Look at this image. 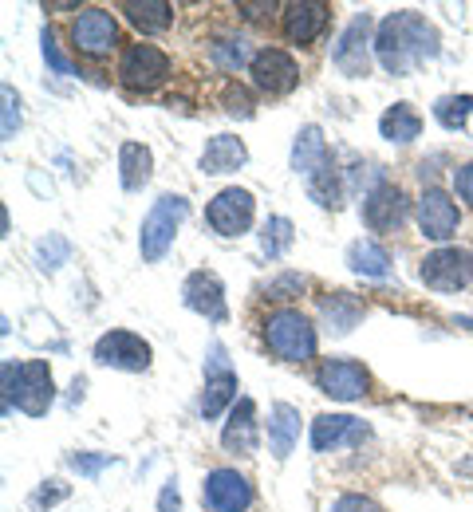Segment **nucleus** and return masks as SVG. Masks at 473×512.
I'll use <instances>...</instances> for the list:
<instances>
[{
  "label": "nucleus",
  "mask_w": 473,
  "mask_h": 512,
  "mask_svg": "<svg viewBox=\"0 0 473 512\" xmlns=\"http://www.w3.org/2000/svg\"><path fill=\"white\" fill-rule=\"evenodd\" d=\"M438 56H442V36L422 12L403 8V12H391L387 20H379L375 60L383 64L387 75H410L414 67L430 64Z\"/></svg>",
  "instance_id": "f257e3e1"
},
{
  "label": "nucleus",
  "mask_w": 473,
  "mask_h": 512,
  "mask_svg": "<svg viewBox=\"0 0 473 512\" xmlns=\"http://www.w3.org/2000/svg\"><path fill=\"white\" fill-rule=\"evenodd\" d=\"M4 379V414H12V406L28 418H44L56 402V383H52V367L44 359H28V363H4L0 367Z\"/></svg>",
  "instance_id": "f03ea898"
},
{
  "label": "nucleus",
  "mask_w": 473,
  "mask_h": 512,
  "mask_svg": "<svg viewBox=\"0 0 473 512\" xmlns=\"http://www.w3.org/2000/svg\"><path fill=\"white\" fill-rule=\"evenodd\" d=\"M265 343H269L272 355L284 359V363H308V359H316L320 335H316V327H312V320L304 312L276 308L265 320Z\"/></svg>",
  "instance_id": "7ed1b4c3"
},
{
  "label": "nucleus",
  "mask_w": 473,
  "mask_h": 512,
  "mask_svg": "<svg viewBox=\"0 0 473 512\" xmlns=\"http://www.w3.org/2000/svg\"><path fill=\"white\" fill-rule=\"evenodd\" d=\"M186 217H190V201L182 193H162L150 205V213L142 217V233H138V253H142L146 264H158L162 256L170 253V245H174V237H178Z\"/></svg>",
  "instance_id": "20e7f679"
},
{
  "label": "nucleus",
  "mask_w": 473,
  "mask_h": 512,
  "mask_svg": "<svg viewBox=\"0 0 473 512\" xmlns=\"http://www.w3.org/2000/svg\"><path fill=\"white\" fill-rule=\"evenodd\" d=\"M418 280L434 292H462L473 284V253L458 249V245H442V249L422 256Z\"/></svg>",
  "instance_id": "39448f33"
},
{
  "label": "nucleus",
  "mask_w": 473,
  "mask_h": 512,
  "mask_svg": "<svg viewBox=\"0 0 473 512\" xmlns=\"http://www.w3.org/2000/svg\"><path fill=\"white\" fill-rule=\"evenodd\" d=\"M253 217H257V197L241 186H229L221 190L209 205H205V225L217 233V237H241L253 229Z\"/></svg>",
  "instance_id": "423d86ee"
},
{
  "label": "nucleus",
  "mask_w": 473,
  "mask_h": 512,
  "mask_svg": "<svg viewBox=\"0 0 473 512\" xmlns=\"http://www.w3.org/2000/svg\"><path fill=\"white\" fill-rule=\"evenodd\" d=\"M170 79V56L158 48V44H131L123 56H119V83L131 87V91H154Z\"/></svg>",
  "instance_id": "0eeeda50"
},
{
  "label": "nucleus",
  "mask_w": 473,
  "mask_h": 512,
  "mask_svg": "<svg viewBox=\"0 0 473 512\" xmlns=\"http://www.w3.org/2000/svg\"><path fill=\"white\" fill-rule=\"evenodd\" d=\"M150 359H154L150 343L142 335H135V331H123V327L99 335V343H95V363L111 367V371L142 375V371H150Z\"/></svg>",
  "instance_id": "6e6552de"
},
{
  "label": "nucleus",
  "mask_w": 473,
  "mask_h": 512,
  "mask_svg": "<svg viewBox=\"0 0 473 512\" xmlns=\"http://www.w3.org/2000/svg\"><path fill=\"white\" fill-rule=\"evenodd\" d=\"M71 48L91 56V60L111 56L119 48V20L107 8H83L71 20Z\"/></svg>",
  "instance_id": "1a4fd4ad"
},
{
  "label": "nucleus",
  "mask_w": 473,
  "mask_h": 512,
  "mask_svg": "<svg viewBox=\"0 0 473 512\" xmlns=\"http://www.w3.org/2000/svg\"><path fill=\"white\" fill-rule=\"evenodd\" d=\"M237 402V371L229 367L225 359V347L221 343H209L205 351V390H202V418L213 422L225 414V406Z\"/></svg>",
  "instance_id": "9d476101"
},
{
  "label": "nucleus",
  "mask_w": 473,
  "mask_h": 512,
  "mask_svg": "<svg viewBox=\"0 0 473 512\" xmlns=\"http://www.w3.org/2000/svg\"><path fill=\"white\" fill-rule=\"evenodd\" d=\"M371 16L367 12H359V16H351V24L339 32L336 48H332V64H336L339 75H347V79H363L367 71H371Z\"/></svg>",
  "instance_id": "9b49d317"
},
{
  "label": "nucleus",
  "mask_w": 473,
  "mask_h": 512,
  "mask_svg": "<svg viewBox=\"0 0 473 512\" xmlns=\"http://www.w3.org/2000/svg\"><path fill=\"white\" fill-rule=\"evenodd\" d=\"M202 505L205 512H245L253 505V485L245 473L221 465V469H209L202 481Z\"/></svg>",
  "instance_id": "f8f14e48"
},
{
  "label": "nucleus",
  "mask_w": 473,
  "mask_h": 512,
  "mask_svg": "<svg viewBox=\"0 0 473 512\" xmlns=\"http://www.w3.org/2000/svg\"><path fill=\"white\" fill-rule=\"evenodd\" d=\"M414 221H418V229H422L426 241H450L458 233V225H462V209H458V201L446 190L426 186L422 197H418Z\"/></svg>",
  "instance_id": "ddd939ff"
},
{
  "label": "nucleus",
  "mask_w": 473,
  "mask_h": 512,
  "mask_svg": "<svg viewBox=\"0 0 473 512\" xmlns=\"http://www.w3.org/2000/svg\"><path fill=\"white\" fill-rule=\"evenodd\" d=\"M316 386H320V394H328L336 402H359L371 390V375L355 359H324L316 371Z\"/></svg>",
  "instance_id": "4468645a"
},
{
  "label": "nucleus",
  "mask_w": 473,
  "mask_h": 512,
  "mask_svg": "<svg viewBox=\"0 0 473 512\" xmlns=\"http://www.w3.org/2000/svg\"><path fill=\"white\" fill-rule=\"evenodd\" d=\"M359 213H363V225H367L371 233H395V229H403L406 225L410 205H406V193L399 190V186L383 182V186L367 190Z\"/></svg>",
  "instance_id": "2eb2a0df"
},
{
  "label": "nucleus",
  "mask_w": 473,
  "mask_h": 512,
  "mask_svg": "<svg viewBox=\"0 0 473 512\" xmlns=\"http://www.w3.org/2000/svg\"><path fill=\"white\" fill-rule=\"evenodd\" d=\"M182 304L190 312L205 316L209 323H225L229 320V300H225V284L217 272H190L186 284H182Z\"/></svg>",
  "instance_id": "dca6fc26"
},
{
  "label": "nucleus",
  "mask_w": 473,
  "mask_h": 512,
  "mask_svg": "<svg viewBox=\"0 0 473 512\" xmlns=\"http://www.w3.org/2000/svg\"><path fill=\"white\" fill-rule=\"evenodd\" d=\"M249 75H253V87L257 91H265V95H288L300 83V64L284 48H261L253 67H249Z\"/></svg>",
  "instance_id": "f3484780"
},
{
  "label": "nucleus",
  "mask_w": 473,
  "mask_h": 512,
  "mask_svg": "<svg viewBox=\"0 0 473 512\" xmlns=\"http://www.w3.org/2000/svg\"><path fill=\"white\" fill-rule=\"evenodd\" d=\"M371 438V426L351 418V414H320L312 422V449L316 453H328L339 446H363Z\"/></svg>",
  "instance_id": "a211bd4d"
},
{
  "label": "nucleus",
  "mask_w": 473,
  "mask_h": 512,
  "mask_svg": "<svg viewBox=\"0 0 473 512\" xmlns=\"http://www.w3.org/2000/svg\"><path fill=\"white\" fill-rule=\"evenodd\" d=\"M328 20H332V4H324V0H296V4H284L280 28H284L288 44H312L328 28Z\"/></svg>",
  "instance_id": "6ab92c4d"
},
{
  "label": "nucleus",
  "mask_w": 473,
  "mask_h": 512,
  "mask_svg": "<svg viewBox=\"0 0 473 512\" xmlns=\"http://www.w3.org/2000/svg\"><path fill=\"white\" fill-rule=\"evenodd\" d=\"M221 446L237 457H253L261 446V426H257V402L253 398H237L229 410V422L221 430Z\"/></svg>",
  "instance_id": "aec40b11"
},
{
  "label": "nucleus",
  "mask_w": 473,
  "mask_h": 512,
  "mask_svg": "<svg viewBox=\"0 0 473 512\" xmlns=\"http://www.w3.org/2000/svg\"><path fill=\"white\" fill-rule=\"evenodd\" d=\"M245 162H249V150H245L241 138H233V134H213V138L205 142L198 170L209 174V178H221V174H237Z\"/></svg>",
  "instance_id": "412c9836"
},
{
  "label": "nucleus",
  "mask_w": 473,
  "mask_h": 512,
  "mask_svg": "<svg viewBox=\"0 0 473 512\" xmlns=\"http://www.w3.org/2000/svg\"><path fill=\"white\" fill-rule=\"evenodd\" d=\"M332 166V154H328V142H324V130L320 127H300L296 134V142H292V170L308 182L312 174H320V170H328Z\"/></svg>",
  "instance_id": "4be33fe9"
},
{
  "label": "nucleus",
  "mask_w": 473,
  "mask_h": 512,
  "mask_svg": "<svg viewBox=\"0 0 473 512\" xmlns=\"http://www.w3.org/2000/svg\"><path fill=\"white\" fill-rule=\"evenodd\" d=\"M300 442V410L288 402H272L269 410V449L276 461H284Z\"/></svg>",
  "instance_id": "5701e85b"
},
{
  "label": "nucleus",
  "mask_w": 473,
  "mask_h": 512,
  "mask_svg": "<svg viewBox=\"0 0 473 512\" xmlns=\"http://www.w3.org/2000/svg\"><path fill=\"white\" fill-rule=\"evenodd\" d=\"M150 174H154V154H150V146H142V142H123V146H119V182H123V190L138 193L150 182Z\"/></svg>",
  "instance_id": "b1692460"
},
{
  "label": "nucleus",
  "mask_w": 473,
  "mask_h": 512,
  "mask_svg": "<svg viewBox=\"0 0 473 512\" xmlns=\"http://www.w3.org/2000/svg\"><path fill=\"white\" fill-rule=\"evenodd\" d=\"M363 316H367V308L355 296H347V292H332V296L320 300V320H324L328 335H347Z\"/></svg>",
  "instance_id": "393cba45"
},
{
  "label": "nucleus",
  "mask_w": 473,
  "mask_h": 512,
  "mask_svg": "<svg viewBox=\"0 0 473 512\" xmlns=\"http://www.w3.org/2000/svg\"><path fill=\"white\" fill-rule=\"evenodd\" d=\"M119 8H123V16L135 24L142 36H158L174 20V4H166V0H123Z\"/></svg>",
  "instance_id": "a878e982"
},
{
  "label": "nucleus",
  "mask_w": 473,
  "mask_h": 512,
  "mask_svg": "<svg viewBox=\"0 0 473 512\" xmlns=\"http://www.w3.org/2000/svg\"><path fill=\"white\" fill-rule=\"evenodd\" d=\"M379 134L395 146H410L418 134H422V115L410 107V103H391L379 119Z\"/></svg>",
  "instance_id": "bb28decb"
},
{
  "label": "nucleus",
  "mask_w": 473,
  "mask_h": 512,
  "mask_svg": "<svg viewBox=\"0 0 473 512\" xmlns=\"http://www.w3.org/2000/svg\"><path fill=\"white\" fill-rule=\"evenodd\" d=\"M347 268L359 272V276H371V280H383L391 272V256L379 241H355L347 249Z\"/></svg>",
  "instance_id": "cd10ccee"
},
{
  "label": "nucleus",
  "mask_w": 473,
  "mask_h": 512,
  "mask_svg": "<svg viewBox=\"0 0 473 512\" xmlns=\"http://www.w3.org/2000/svg\"><path fill=\"white\" fill-rule=\"evenodd\" d=\"M209 56H213V64L221 67V71H241V67L257 60V52L249 48V40L245 36H221L213 48H209Z\"/></svg>",
  "instance_id": "c85d7f7f"
},
{
  "label": "nucleus",
  "mask_w": 473,
  "mask_h": 512,
  "mask_svg": "<svg viewBox=\"0 0 473 512\" xmlns=\"http://www.w3.org/2000/svg\"><path fill=\"white\" fill-rule=\"evenodd\" d=\"M292 241H296V225L288 217H269L261 225V253L269 256V260H280L292 249Z\"/></svg>",
  "instance_id": "c756f323"
},
{
  "label": "nucleus",
  "mask_w": 473,
  "mask_h": 512,
  "mask_svg": "<svg viewBox=\"0 0 473 512\" xmlns=\"http://www.w3.org/2000/svg\"><path fill=\"white\" fill-rule=\"evenodd\" d=\"M304 186H308V197H312L320 209H339V205H343V186H339V170H336V166H328V170L312 174Z\"/></svg>",
  "instance_id": "7c9ffc66"
},
{
  "label": "nucleus",
  "mask_w": 473,
  "mask_h": 512,
  "mask_svg": "<svg viewBox=\"0 0 473 512\" xmlns=\"http://www.w3.org/2000/svg\"><path fill=\"white\" fill-rule=\"evenodd\" d=\"M473 115V95H442L434 103V119L446 130H466Z\"/></svg>",
  "instance_id": "2f4dec72"
},
{
  "label": "nucleus",
  "mask_w": 473,
  "mask_h": 512,
  "mask_svg": "<svg viewBox=\"0 0 473 512\" xmlns=\"http://www.w3.org/2000/svg\"><path fill=\"white\" fill-rule=\"evenodd\" d=\"M221 103H225V115H233V119H253V95H249L237 79H229V83H225Z\"/></svg>",
  "instance_id": "473e14b6"
},
{
  "label": "nucleus",
  "mask_w": 473,
  "mask_h": 512,
  "mask_svg": "<svg viewBox=\"0 0 473 512\" xmlns=\"http://www.w3.org/2000/svg\"><path fill=\"white\" fill-rule=\"evenodd\" d=\"M68 253H71V245L60 233H48V237L36 245V256H40V268H44V272H56V268L68 260Z\"/></svg>",
  "instance_id": "72a5a7b5"
},
{
  "label": "nucleus",
  "mask_w": 473,
  "mask_h": 512,
  "mask_svg": "<svg viewBox=\"0 0 473 512\" xmlns=\"http://www.w3.org/2000/svg\"><path fill=\"white\" fill-rule=\"evenodd\" d=\"M68 465L79 473V477H99L103 469L119 465V457H111V453H71Z\"/></svg>",
  "instance_id": "f704fd0d"
},
{
  "label": "nucleus",
  "mask_w": 473,
  "mask_h": 512,
  "mask_svg": "<svg viewBox=\"0 0 473 512\" xmlns=\"http://www.w3.org/2000/svg\"><path fill=\"white\" fill-rule=\"evenodd\" d=\"M0 99H4V119H0V134H4V142H12V138H16V130H20V99H16L12 83H4V87H0Z\"/></svg>",
  "instance_id": "c9c22d12"
},
{
  "label": "nucleus",
  "mask_w": 473,
  "mask_h": 512,
  "mask_svg": "<svg viewBox=\"0 0 473 512\" xmlns=\"http://www.w3.org/2000/svg\"><path fill=\"white\" fill-rule=\"evenodd\" d=\"M40 48H44V64L52 67L56 75H75V64L64 56V48L56 44V36H52L48 28H44V36H40Z\"/></svg>",
  "instance_id": "e433bc0d"
},
{
  "label": "nucleus",
  "mask_w": 473,
  "mask_h": 512,
  "mask_svg": "<svg viewBox=\"0 0 473 512\" xmlns=\"http://www.w3.org/2000/svg\"><path fill=\"white\" fill-rule=\"evenodd\" d=\"M60 501H68V485H64V481H44V485L32 493V509L36 512L56 509Z\"/></svg>",
  "instance_id": "4c0bfd02"
},
{
  "label": "nucleus",
  "mask_w": 473,
  "mask_h": 512,
  "mask_svg": "<svg viewBox=\"0 0 473 512\" xmlns=\"http://www.w3.org/2000/svg\"><path fill=\"white\" fill-rule=\"evenodd\" d=\"M304 276L300 272H288V276H280V280H272L269 284V300H292V296H300L304 292Z\"/></svg>",
  "instance_id": "58836bf2"
},
{
  "label": "nucleus",
  "mask_w": 473,
  "mask_h": 512,
  "mask_svg": "<svg viewBox=\"0 0 473 512\" xmlns=\"http://www.w3.org/2000/svg\"><path fill=\"white\" fill-rule=\"evenodd\" d=\"M328 512H383L371 497H363V493H343L332 501V509Z\"/></svg>",
  "instance_id": "ea45409f"
},
{
  "label": "nucleus",
  "mask_w": 473,
  "mask_h": 512,
  "mask_svg": "<svg viewBox=\"0 0 473 512\" xmlns=\"http://www.w3.org/2000/svg\"><path fill=\"white\" fill-rule=\"evenodd\" d=\"M454 193L473 209V162H462V166L454 170Z\"/></svg>",
  "instance_id": "a19ab883"
},
{
  "label": "nucleus",
  "mask_w": 473,
  "mask_h": 512,
  "mask_svg": "<svg viewBox=\"0 0 473 512\" xmlns=\"http://www.w3.org/2000/svg\"><path fill=\"white\" fill-rule=\"evenodd\" d=\"M182 509V493H178V481L170 477L166 485H162V497H158V512H178Z\"/></svg>",
  "instance_id": "79ce46f5"
},
{
  "label": "nucleus",
  "mask_w": 473,
  "mask_h": 512,
  "mask_svg": "<svg viewBox=\"0 0 473 512\" xmlns=\"http://www.w3.org/2000/svg\"><path fill=\"white\" fill-rule=\"evenodd\" d=\"M28 186H32V190L36 193H44V197H52V182H44V178H40V174H36V170H32V174H28Z\"/></svg>",
  "instance_id": "37998d69"
}]
</instances>
